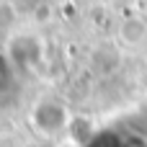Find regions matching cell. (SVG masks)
I'll return each mask as SVG.
<instances>
[{
    "label": "cell",
    "instance_id": "obj_1",
    "mask_svg": "<svg viewBox=\"0 0 147 147\" xmlns=\"http://www.w3.org/2000/svg\"><path fill=\"white\" fill-rule=\"evenodd\" d=\"M31 124L41 134H57L67 124V109L57 101H39L31 109Z\"/></svg>",
    "mask_w": 147,
    "mask_h": 147
},
{
    "label": "cell",
    "instance_id": "obj_2",
    "mask_svg": "<svg viewBox=\"0 0 147 147\" xmlns=\"http://www.w3.org/2000/svg\"><path fill=\"white\" fill-rule=\"evenodd\" d=\"M145 36H147V26H145V21H142L140 16H129V18H124V23L119 26V39H121V44H127V47L142 44Z\"/></svg>",
    "mask_w": 147,
    "mask_h": 147
}]
</instances>
